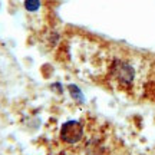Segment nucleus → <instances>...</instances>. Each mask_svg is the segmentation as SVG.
Masks as SVG:
<instances>
[{
	"mask_svg": "<svg viewBox=\"0 0 155 155\" xmlns=\"http://www.w3.org/2000/svg\"><path fill=\"white\" fill-rule=\"evenodd\" d=\"M83 137V127L78 121H68L61 128V138L66 144H76Z\"/></svg>",
	"mask_w": 155,
	"mask_h": 155,
	"instance_id": "obj_2",
	"label": "nucleus"
},
{
	"mask_svg": "<svg viewBox=\"0 0 155 155\" xmlns=\"http://www.w3.org/2000/svg\"><path fill=\"white\" fill-rule=\"evenodd\" d=\"M112 76L118 83L124 86H131L135 81V69L125 61H115L112 65Z\"/></svg>",
	"mask_w": 155,
	"mask_h": 155,
	"instance_id": "obj_1",
	"label": "nucleus"
},
{
	"mask_svg": "<svg viewBox=\"0 0 155 155\" xmlns=\"http://www.w3.org/2000/svg\"><path fill=\"white\" fill-rule=\"evenodd\" d=\"M25 9L28 12H38L40 9V0H25Z\"/></svg>",
	"mask_w": 155,
	"mask_h": 155,
	"instance_id": "obj_3",
	"label": "nucleus"
},
{
	"mask_svg": "<svg viewBox=\"0 0 155 155\" xmlns=\"http://www.w3.org/2000/svg\"><path fill=\"white\" fill-rule=\"evenodd\" d=\"M69 91H71V95L73 96L75 101H79V102H83V101H85L82 92H81V89L76 88L75 85H69Z\"/></svg>",
	"mask_w": 155,
	"mask_h": 155,
	"instance_id": "obj_4",
	"label": "nucleus"
}]
</instances>
